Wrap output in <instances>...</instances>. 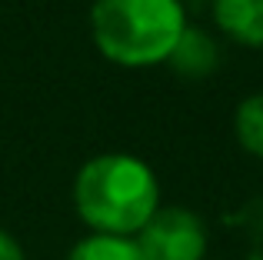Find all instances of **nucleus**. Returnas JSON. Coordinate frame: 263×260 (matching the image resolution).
Instances as JSON below:
<instances>
[{
	"label": "nucleus",
	"instance_id": "1",
	"mask_svg": "<svg viewBox=\"0 0 263 260\" xmlns=\"http://www.w3.org/2000/svg\"><path fill=\"white\" fill-rule=\"evenodd\" d=\"M157 177L143 160L127 154H103L80 167L73 203L87 227L107 237L137 234L157 214Z\"/></svg>",
	"mask_w": 263,
	"mask_h": 260
},
{
	"label": "nucleus",
	"instance_id": "2",
	"mask_svg": "<svg viewBox=\"0 0 263 260\" xmlns=\"http://www.w3.org/2000/svg\"><path fill=\"white\" fill-rule=\"evenodd\" d=\"M183 27L177 0H97L90 10V30L100 53L123 67L167 60Z\"/></svg>",
	"mask_w": 263,
	"mask_h": 260
},
{
	"label": "nucleus",
	"instance_id": "3",
	"mask_svg": "<svg viewBox=\"0 0 263 260\" xmlns=\"http://www.w3.org/2000/svg\"><path fill=\"white\" fill-rule=\"evenodd\" d=\"M134 244L143 260H203L206 230L193 210L163 207L137 230Z\"/></svg>",
	"mask_w": 263,
	"mask_h": 260
},
{
	"label": "nucleus",
	"instance_id": "4",
	"mask_svg": "<svg viewBox=\"0 0 263 260\" xmlns=\"http://www.w3.org/2000/svg\"><path fill=\"white\" fill-rule=\"evenodd\" d=\"M167 60L183 77H206V73L217 70L220 50H217V44H213V37H206L203 30L183 27V33L177 37V44H174V50H170Z\"/></svg>",
	"mask_w": 263,
	"mask_h": 260
},
{
	"label": "nucleus",
	"instance_id": "5",
	"mask_svg": "<svg viewBox=\"0 0 263 260\" xmlns=\"http://www.w3.org/2000/svg\"><path fill=\"white\" fill-rule=\"evenodd\" d=\"M217 27L247 47H263V0H217Z\"/></svg>",
	"mask_w": 263,
	"mask_h": 260
},
{
	"label": "nucleus",
	"instance_id": "6",
	"mask_svg": "<svg viewBox=\"0 0 263 260\" xmlns=\"http://www.w3.org/2000/svg\"><path fill=\"white\" fill-rule=\"evenodd\" d=\"M67 260H143L134 240L127 237H107L93 234L87 240H80L77 247L67 254Z\"/></svg>",
	"mask_w": 263,
	"mask_h": 260
},
{
	"label": "nucleus",
	"instance_id": "7",
	"mask_svg": "<svg viewBox=\"0 0 263 260\" xmlns=\"http://www.w3.org/2000/svg\"><path fill=\"white\" fill-rule=\"evenodd\" d=\"M237 137L253 157H263V94H253L237 110Z\"/></svg>",
	"mask_w": 263,
	"mask_h": 260
},
{
	"label": "nucleus",
	"instance_id": "8",
	"mask_svg": "<svg viewBox=\"0 0 263 260\" xmlns=\"http://www.w3.org/2000/svg\"><path fill=\"white\" fill-rule=\"evenodd\" d=\"M0 260H27L24 250H20V244L13 240L7 230H0Z\"/></svg>",
	"mask_w": 263,
	"mask_h": 260
}]
</instances>
